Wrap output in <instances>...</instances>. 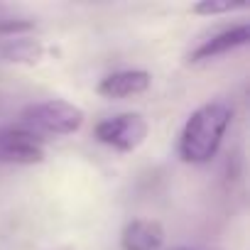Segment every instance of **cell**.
<instances>
[{"mask_svg": "<svg viewBox=\"0 0 250 250\" xmlns=\"http://www.w3.org/2000/svg\"><path fill=\"white\" fill-rule=\"evenodd\" d=\"M233 120V105L223 98L199 105L184 123L177 143V155L187 165H206L216 157L226 130Z\"/></svg>", "mask_w": 250, "mask_h": 250, "instance_id": "obj_1", "label": "cell"}, {"mask_svg": "<svg viewBox=\"0 0 250 250\" xmlns=\"http://www.w3.org/2000/svg\"><path fill=\"white\" fill-rule=\"evenodd\" d=\"M22 118V128L32 130L35 135H52V138H62V135H71L83 125V110L69 101L62 98H49V101H40V103H30L22 108L20 113Z\"/></svg>", "mask_w": 250, "mask_h": 250, "instance_id": "obj_2", "label": "cell"}, {"mask_svg": "<svg viewBox=\"0 0 250 250\" xmlns=\"http://www.w3.org/2000/svg\"><path fill=\"white\" fill-rule=\"evenodd\" d=\"M147 120L140 113H118L96 125V140L118 150V152H133L147 138Z\"/></svg>", "mask_w": 250, "mask_h": 250, "instance_id": "obj_3", "label": "cell"}, {"mask_svg": "<svg viewBox=\"0 0 250 250\" xmlns=\"http://www.w3.org/2000/svg\"><path fill=\"white\" fill-rule=\"evenodd\" d=\"M44 160V143L22 125H0V165L30 167Z\"/></svg>", "mask_w": 250, "mask_h": 250, "instance_id": "obj_4", "label": "cell"}, {"mask_svg": "<svg viewBox=\"0 0 250 250\" xmlns=\"http://www.w3.org/2000/svg\"><path fill=\"white\" fill-rule=\"evenodd\" d=\"M248 42H250V27H248V22H238V25L223 27V30L213 32L208 40L199 42L189 52V62L191 64H204V62L218 59V57H223L233 49H240Z\"/></svg>", "mask_w": 250, "mask_h": 250, "instance_id": "obj_5", "label": "cell"}, {"mask_svg": "<svg viewBox=\"0 0 250 250\" xmlns=\"http://www.w3.org/2000/svg\"><path fill=\"white\" fill-rule=\"evenodd\" d=\"M150 83H152V76L145 69H123L101 79L96 91L103 98H130V96L145 93Z\"/></svg>", "mask_w": 250, "mask_h": 250, "instance_id": "obj_6", "label": "cell"}, {"mask_svg": "<svg viewBox=\"0 0 250 250\" xmlns=\"http://www.w3.org/2000/svg\"><path fill=\"white\" fill-rule=\"evenodd\" d=\"M165 243V228L152 218H135L120 233L123 250H160Z\"/></svg>", "mask_w": 250, "mask_h": 250, "instance_id": "obj_7", "label": "cell"}, {"mask_svg": "<svg viewBox=\"0 0 250 250\" xmlns=\"http://www.w3.org/2000/svg\"><path fill=\"white\" fill-rule=\"evenodd\" d=\"M44 57V44L30 35L0 40V62L5 64H32Z\"/></svg>", "mask_w": 250, "mask_h": 250, "instance_id": "obj_8", "label": "cell"}, {"mask_svg": "<svg viewBox=\"0 0 250 250\" xmlns=\"http://www.w3.org/2000/svg\"><path fill=\"white\" fill-rule=\"evenodd\" d=\"M35 30V20L13 5L0 3V40L5 37H22Z\"/></svg>", "mask_w": 250, "mask_h": 250, "instance_id": "obj_9", "label": "cell"}, {"mask_svg": "<svg viewBox=\"0 0 250 250\" xmlns=\"http://www.w3.org/2000/svg\"><path fill=\"white\" fill-rule=\"evenodd\" d=\"M243 8H245L243 3H235V5H230V3H196L191 10L196 15H226V13L243 10Z\"/></svg>", "mask_w": 250, "mask_h": 250, "instance_id": "obj_10", "label": "cell"}, {"mask_svg": "<svg viewBox=\"0 0 250 250\" xmlns=\"http://www.w3.org/2000/svg\"><path fill=\"white\" fill-rule=\"evenodd\" d=\"M57 250H74L71 245H64V248H57Z\"/></svg>", "mask_w": 250, "mask_h": 250, "instance_id": "obj_11", "label": "cell"}, {"mask_svg": "<svg viewBox=\"0 0 250 250\" xmlns=\"http://www.w3.org/2000/svg\"><path fill=\"white\" fill-rule=\"evenodd\" d=\"M174 250H191V248H174Z\"/></svg>", "mask_w": 250, "mask_h": 250, "instance_id": "obj_12", "label": "cell"}]
</instances>
